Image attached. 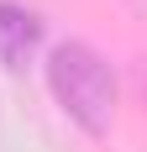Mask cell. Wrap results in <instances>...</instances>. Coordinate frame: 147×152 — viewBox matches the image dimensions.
Segmentation results:
<instances>
[{
	"instance_id": "2",
	"label": "cell",
	"mask_w": 147,
	"mask_h": 152,
	"mask_svg": "<svg viewBox=\"0 0 147 152\" xmlns=\"http://www.w3.org/2000/svg\"><path fill=\"white\" fill-rule=\"evenodd\" d=\"M37 42H42V21H37L26 5L0 0V63H5V68H21V63L37 53Z\"/></svg>"
},
{
	"instance_id": "3",
	"label": "cell",
	"mask_w": 147,
	"mask_h": 152,
	"mask_svg": "<svg viewBox=\"0 0 147 152\" xmlns=\"http://www.w3.org/2000/svg\"><path fill=\"white\" fill-rule=\"evenodd\" d=\"M137 5H147V0H137Z\"/></svg>"
},
{
	"instance_id": "1",
	"label": "cell",
	"mask_w": 147,
	"mask_h": 152,
	"mask_svg": "<svg viewBox=\"0 0 147 152\" xmlns=\"http://www.w3.org/2000/svg\"><path fill=\"white\" fill-rule=\"evenodd\" d=\"M47 89L63 105L74 126H84L89 137H105L110 131V115H116V74L110 63L84 42H63L47 53Z\"/></svg>"
}]
</instances>
